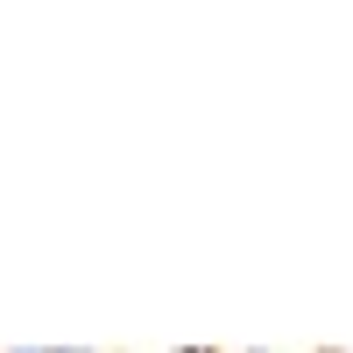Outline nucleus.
<instances>
[{
    "instance_id": "1",
    "label": "nucleus",
    "mask_w": 353,
    "mask_h": 353,
    "mask_svg": "<svg viewBox=\"0 0 353 353\" xmlns=\"http://www.w3.org/2000/svg\"><path fill=\"white\" fill-rule=\"evenodd\" d=\"M176 353H226V346H176Z\"/></svg>"
},
{
    "instance_id": "2",
    "label": "nucleus",
    "mask_w": 353,
    "mask_h": 353,
    "mask_svg": "<svg viewBox=\"0 0 353 353\" xmlns=\"http://www.w3.org/2000/svg\"><path fill=\"white\" fill-rule=\"evenodd\" d=\"M43 353H92V346H43Z\"/></svg>"
},
{
    "instance_id": "3",
    "label": "nucleus",
    "mask_w": 353,
    "mask_h": 353,
    "mask_svg": "<svg viewBox=\"0 0 353 353\" xmlns=\"http://www.w3.org/2000/svg\"><path fill=\"white\" fill-rule=\"evenodd\" d=\"M0 353H43V346H0Z\"/></svg>"
}]
</instances>
